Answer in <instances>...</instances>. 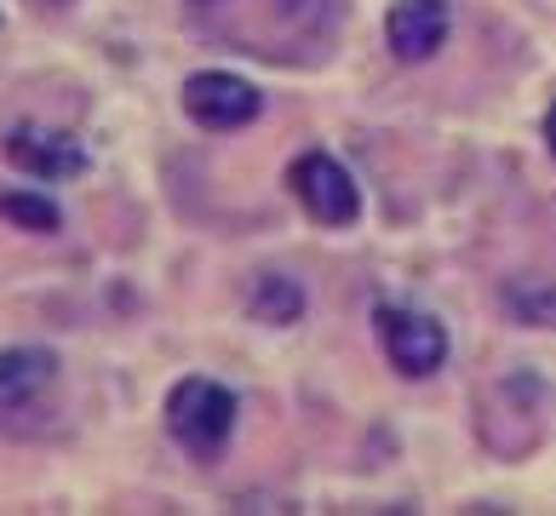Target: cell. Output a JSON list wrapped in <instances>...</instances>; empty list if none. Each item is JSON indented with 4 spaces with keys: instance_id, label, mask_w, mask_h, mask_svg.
Instances as JSON below:
<instances>
[{
    "instance_id": "cell-1",
    "label": "cell",
    "mask_w": 556,
    "mask_h": 516,
    "mask_svg": "<svg viewBox=\"0 0 556 516\" xmlns=\"http://www.w3.org/2000/svg\"><path fill=\"white\" fill-rule=\"evenodd\" d=\"M236 413H241L236 390H224L218 379L190 374L167 390V430L184 453H195V460H213V453L230 442Z\"/></svg>"
},
{
    "instance_id": "cell-2",
    "label": "cell",
    "mask_w": 556,
    "mask_h": 516,
    "mask_svg": "<svg viewBox=\"0 0 556 516\" xmlns=\"http://www.w3.org/2000/svg\"><path fill=\"white\" fill-rule=\"evenodd\" d=\"M287 184H293L299 206L321 224V230H344V224L362 218V190H356V178H350L333 155H321V150L299 155L293 167H287Z\"/></svg>"
},
{
    "instance_id": "cell-3",
    "label": "cell",
    "mask_w": 556,
    "mask_h": 516,
    "mask_svg": "<svg viewBox=\"0 0 556 516\" xmlns=\"http://www.w3.org/2000/svg\"><path fill=\"white\" fill-rule=\"evenodd\" d=\"M258 110H264V92L230 70H201L184 80V115L207 133H236L247 121H258Z\"/></svg>"
},
{
    "instance_id": "cell-4",
    "label": "cell",
    "mask_w": 556,
    "mask_h": 516,
    "mask_svg": "<svg viewBox=\"0 0 556 516\" xmlns=\"http://www.w3.org/2000/svg\"><path fill=\"white\" fill-rule=\"evenodd\" d=\"M0 155H7L17 173L40 178V184H64V178L87 173V150H80V138L58 133V127H40V121H17V127H7Z\"/></svg>"
},
{
    "instance_id": "cell-5",
    "label": "cell",
    "mask_w": 556,
    "mask_h": 516,
    "mask_svg": "<svg viewBox=\"0 0 556 516\" xmlns=\"http://www.w3.org/2000/svg\"><path fill=\"white\" fill-rule=\"evenodd\" d=\"M379 339H384V356L402 379H430L447 362V327L437 316H419V310L384 304L379 310Z\"/></svg>"
},
{
    "instance_id": "cell-6",
    "label": "cell",
    "mask_w": 556,
    "mask_h": 516,
    "mask_svg": "<svg viewBox=\"0 0 556 516\" xmlns=\"http://www.w3.org/2000/svg\"><path fill=\"white\" fill-rule=\"evenodd\" d=\"M453 29V7L447 0H396L384 12V47L402 58V64H425L447 47Z\"/></svg>"
},
{
    "instance_id": "cell-7",
    "label": "cell",
    "mask_w": 556,
    "mask_h": 516,
    "mask_svg": "<svg viewBox=\"0 0 556 516\" xmlns=\"http://www.w3.org/2000/svg\"><path fill=\"white\" fill-rule=\"evenodd\" d=\"M58 379V356L47 344H12L0 350V402H29L35 390Z\"/></svg>"
},
{
    "instance_id": "cell-8",
    "label": "cell",
    "mask_w": 556,
    "mask_h": 516,
    "mask_svg": "<svg viewBox=\"0 0 556 516\" xmlns=\"http://www.w3.org/2000/svg\"><path fill=\"white\" fill-rule=\"evenodd\" d=\"M247 310L264 322V327H293L304 316V287L281 270H264L253 287H247Z\"/></svg>"
},
{
    "instance_id": "cell-9",
    "label": "cell",
    "mask_w": 556,
    "mask_h": 516,
    "mask_svg": "<svg viewBox=\"0 0 556 516\" xmlns=\"http://www.w3.org/2000/svg\"><path fill=\"white\" fill-rule=\"evenodd\" d=\"M0 218L17 224V230H29V236H52L58 230V201L52 196H35V190H7L0 196Z\"/></svg>"
},
{
    "instance_id": "cell-10",
    "label": "cell",
    "mask_w": 556,
    "mask_h": 516,
    "mask_svg": "<svg viewBox=\"0 0 556 516\" xmlns=\"http://www.w3.org/2000/svg\"><path fill=\"white\" fill-rule=\"evenodd\" d=\"M545 143H551V155H556V103H551V115H545Z\"/></svg>"
},
{
    "instance_id": "cell-11",
    "label": "cell",
    "mask_w": 556,
    "mask_h": 516,
    "mask_svg": "<svg viewBox=\"0 0 556 516\" xmlns=\"http://www.w3.org/2000/svg\"><path fill=\"white\" fill-rule=\"evenodd\" d=\"M195 7H218V0H195Z\"/></svg>"
}]
</instances>
